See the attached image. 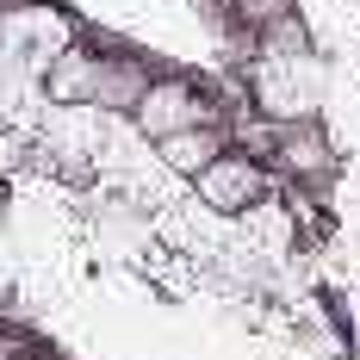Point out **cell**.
<instances>
[{"label":"cell","mask_w":360,"mask_h":360,"mask_svg":"<svg viewBox=\"0 0 360 360\" xmlns=\"http://www.w3.org/2000/svg\"><path fill=\"white\" fill-rule=\"evenodd\" d=\"M155 81L143 56H124V50H106L100 56V87H94V112L106 118H131V106L143 100V87Z\"/></svg>","instance_id":"7"},{"label":"cell","mask_w":360,"mask_h":360,"mask_svg":"<svg viewBox=\"0 0 360 360\" xmlns=\"http://www.w3.org/2000/svg\"><path fill=\"white\" fill-rule=\"evenodd\" d=\"M267 162L292 180H329L335 174V143L317 118H292V124H267Z\"/></svg>","instance_id":"4"},{"label":"cell","mask_w":360,"mask_h":360,"mask_svg":"<svg viewBox=\"0 0 360 360\" xmlns=\"http://www.w3.org/2000/svg\"><path fill=\"white\" fill-rule=\"evenodd\" d=\"M249 106L267 124H292V118H317L323 112V63L311 50H292V56H267L255 50L249 63Z\"/></svg>","instance_id":"1"},{"label":"cell","mask_w":360,"mask_h":360,"mask_svg":"<svg viewBox=\"0 0 360 360\" xmlns=\"http://www.w3.org/2000/svg\"><path fill=\"white\" fill-rule=\"evenodd\" d=\"M274 186H267V162L249 155V149H224L205 174H193V199L217 217H243L255 212L261 199H267Z\"/></svg>","instance_id":"3"},{"label":"cell","mask_w":360,"mask_h":360,"mask_svg":"<svg viewBox=\"0 0 360 360\" xmlns=\"http://www.w3.org/2000/svg\"><path fill=\"white\" fill-rule=\"evenodd\" d=\"M212 118H224V112H217V100L199 81H186V75H155L143 87V100L131 106V131H137L143 143H155V137H168V131L212 124Z\"/></svg>","instance_id":"2"},{"label":"cell","mask_w":360,"mask_h":360,"mask_svg":"<svg viewBox=\"0 0 360 360\" xmlns=\"http://www.w3.org/2000/svg\"><path fill=\"white\" fill-rule=\"evenodd\" d=\"M155 162L168 168V174L180 180H193V174H205L217 155L230 149V131H224V118H212V124H186V131H168V137H155Z\"/></svg>","instance_id":"6"},{"label":"cell","mask_w":360,"mask_h":360,"mask_svg":"<svg viewBox=\"0 0 360 360\" xmlns=\"http://www.w3.org/2000/svg\"><path fill=\"white\" fill-rule=\"evenodd\" d=\"M37 87H44V100L50 106H94V87H100V50H87V44H63L44 75H37Z\"/></svg>","instance_id":"5"},{"label":"cell","mask_w":360,"mask_h":360,"mask_svg":"<svg viewBox=\"0 0 360 360\" xmlns=\"http://www.w3.org/2000/svg\"><path fill=\"white\" fill-rule=\"evenodd\" d=\"M0 212H6V180H0Z\"/></svg>","instance_id":"8"}]
</instances>
